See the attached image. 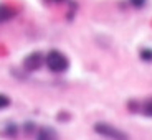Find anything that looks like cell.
Here are the masks:
<instances>
[{"mask_svg": "<svg viewBox=\"0 0 152 140\" xmlns=\"http://www.w3.org/2000/svg\"><path fill=\"white\" fill-rule=\"evenodd\" d=\"M94 132L98 135L104 137L109 140H129V135L122 132L121 129L114 127V125L107 124V122H96L94 124Z\"/></svg>", "mask_w": 152, "mask_h": 140, "instance_id": "obj_2", "label": "cell"}, {"mask_svg": "<svg viewBox=\"0 0 152 140\" xmlns=\"http://www.w3.org/2000/svg\"><path fill=\"white\" fill-rule=\"evenodd\" d=\"M139 58L144 63H152V48H142L139 51Z\"/></svg>", "mask_w": 152, "mask_h": 140, "instance_id": "obj_9", "label": "cell"}, {"mask_svg": "<svg viewBox=\"0 0 152 140\" xmlns=\"http://www.w3.org/2000/svg\"><path fill=\"white\" fill-rule=\"evenodd\" d=\"M37 140H58V132L53 127H42L37 130Z\"/></svg>", "mask_w": 152, "mask_h": 140, "instance_id": "obj_5", "label": "cell"}, {"mask_svg": "<svg viewBox=\"0 0 152 140\" xmlns=\"http://www.w3.org/2000/svg\"><path fill=\"white\" fill-rule=\"evenodd\" d=\"M56 119H58V120H69V114H66V112H60Z\"/></svg>", "mask_w": 152, "mask_h": 140, "instance_id": "obj_12", "label": "cell"}, {"mask_svg": "<svg viewBox=\"0 0 152 140\" xmlns=\"http://www.w3.org/2000/svg\"><path fill=\"white\" fill-rule=\"evenodd\" d=\"M53 2H56V4H61V2H65V0H53Z\"/></svg>", "mask_w": 152, "mask_h": 140, "instance_id": "obj_13", "label": "cell"}, {"mask_svg": "<svg viewBox=\"0 0 152 140\" xmlns=\"http://www.w3.org/2000/svg\"><path fill=\"white\" fill-rule=\"evenodd\" d=\"M45 65L51 73L61 74V73H65L69 68V59L65 53H61L58 49H51L45 56Z\"/></svg>", "mask_w": 152, "mask_h": 140, "instance_id": "obj_1", "label": "cell"}, {"mask_svg": "<svg viewBox=\"0 0 152 140\" xmlns=\"http://www.w3.org/2000/svg\"><path fill=\"white\" fill-rule=\"evenodd\" d=\"M10 104H12V102H10V97L0 92V110H2V109H7Z\"/></svg>", "mask_w": 152, "mask_h": 140, "instance_id": "obj_10", "label": "cell"}, {"mask_svg": "<svg viewBox=\"0 0 152 140\" xmlns=\"http://www.w3.org/2000/svg\"><path fill=\"white\" fill-rule=\"evenodd\" d=\"M20 132V127L17 124H7L4 129L0 130V135L4 137V139H15Z\"/></svg>", "mask_w": 152, "mask_h": 140, "instance_id": "obj_7", "label": "cell"}, {"mask_svg": "<svg viewBox=\"0 0 152 140\" xmlns=\"http://www.w3.org/2000/svg\"><path fill=\"white\" fill-rule=\"evenodd\" d=\"M127 109L132 114H144L145 117H152V96L144 101H129Z\"/></svg>", "mask_w": 152, "mask_h": 140, "instance_id": "obj_4", "label": "cell"}, {"mask_svg": "<svg viewBox=\"0 0 152 140\" xmlns=\"http://www.w3.org/2000/svg\"><path fill=\"white\" fill-rule=\"evenodd\" d=\"M37 125L33 124V122H25V124L22 125V132L25 133V135H35L37 133Z\"/></svg>", "mask_w": 152, "mask_h": 140, "instance_id": "obj_8", "label": "cell"}, {"mask_svg": "<svg viewBox=\"0 0 152 140\" xmlns=\"http://www.w3.org/2000/svg\"><path fill=\"white\" fill-rule=\"evenodd\" d=\"M43 65H45V56H43V53H40V51H33V53L27 54V56L23 58V61H22L23 69L28 71V73L38 71Z\"/></svg>", "mask_w": 152, "mask_h": 140, "instance_id": "obj_3", "label": "cell"}, {"mask_svg": "<svg viewBox=\"0 0 152 140\" xmlns=\"http://www.w3.org/2000/svg\"><path fill=\"white\" fill-rule=\"evenodd\" d=\"M129 4L132 5L134 8H142L145 4H147V0H129Z\"/></svg>", "mask_w": 152, "mask_h": 140, "instance_id": "obj_11", "label": "cell"}, {"mask_svg": "<svg viewBox=\"0 0 152 140\" xmlns=\"http://www.w3.org/2000/svg\"><path fill=\"white\" fill-rule=\"evenodd\" d=\"M15 15H17V10L12 5H5V4L0 5V23L8 22V20L13 18Z\"/></svg>", "mask_w": 152, "mask_h": 140, "instance_id": "obj_6", "label": "cell"}]
</instances>
